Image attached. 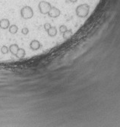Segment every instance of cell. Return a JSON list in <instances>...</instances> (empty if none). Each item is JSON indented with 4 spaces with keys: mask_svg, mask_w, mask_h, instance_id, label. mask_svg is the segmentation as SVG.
Returning a JSON list of instances; mask_svg holds the SVG:
<instances>
[{
    "mask_svg": "<svg viewBox=\"0 0 120 127\" xmlns=\"http://www.w3.org/2000/svg\"><path fill=\"white\" fill-rule=\"evenodd\" d=\"M89 12H90V5L87 3L79 5L78 6H77L75 9L76 15L81 18H87L89 14Z\"/></svg>",
    "mask_w": 120,
    "mask_h": 127,
    "instance_id": "cell-1",
    "label": "cell"
},
{
    "mask_svg": "<svg viewBox=\"0 0 120 127\" xmlns=\"http://www.w3.org/2000/svg\"><path fill=\"white\" fill-rule=\"evenodd\" d=\"M21 18L27 20L31 19L34 16V11L31 7L30 6H24L21 9Z\"/></svg>",
    "mask_w": 120,
    "mask_h": 127,
    "instance_id": "cell-2",
    "label": "cell"
},
{
    "mask_svg": "<svg viewBox=\"0 0 120 127\" xmlns=\"http://www.w3.org/2000/svg\"><path fill=\"white\" fill-rule=\"evenodd\" d=\"M38 8H39V11H40V12L41 14H47L48 12L50 11V10L52 8V5L48 2L41 1L38 4Z\"/></svg>",
    "mask_w": 120,
    "mask_h": 127,
    "instance_id": "cell-3",
    "label": "cell"
},
{
    "mask_svg": "<svg viewBox=\"0 0 120 127\" xmlns=\"http://www.w3.org/2000/svg\"><path fill=\"white\" fill-rule=\"evenodd\" d=\"M48 16L50 18H58L59 16L61 14V11H60L59 8H56V7H53L51 8V9L50 10V11L48 12Z\"/></svg>",
    "mask_w": 120,
    "mask_h": 127,
    "instance_id": "cell-4",
    "label": "cell"
},
{
    "mask_svg": "<svg viewBox=\"0 0 120 127\" xmlns=\"http://www.w3.org/2000/svg\"><path fill=\"white\" fill-rule=\"evenodd\" d=\"M41 47V44L39 41L34 39V40H32L31 42L30 43V48L34 50V51H36V50H38Z\"/></svg>",
    "mask_w": 120,
    "mask_h": 127,
    "instance_id": "cell-5",
    "label": "cell"
},
{
    "mask_svg": "<svg viewBox=\"0 0 120 127\" xmlns=\"http://www.w3.org/2000/svg\"><path fill=\"white\" fill-rule=\"evenodd\" d=\"M9 26H10V21L8 19L3 18L2 20H0V28L1 29L6 30L9 27Z\"/></svg>",
    "mask_w": 120,
    "mask_h": 127,
    "instance_id": "cell-6",
    "label": "cell"
},
{
    "mask_svg": "<svg viewBox=\"0 0 120 127\" xmlns=\"http://www.w3.org/2000/svg\"><path fill=\"white\" fill-rule=\"evenodd\" d=\"M8 49H9V52L12 55H14V56H15L17 52H18V50L19 49V47H18V45L17 44H12V45H10V47L8 48Z\"/></svg>",
    "mask_w": 120,
    "mask_h": 127,
    "instance_id": "cell-7",
    "label": "cell"
},
{
    "mask_svg": "<svg viewBox=\"0 0 120 127\" xmlns=\"http://www.w3.org/2000/svg\"><path fill=\"white\" fill-rule=\"evenodd\" d=\"M48 35L51 37H53L55 36H56L57 34V29L55 27H51L48 30H47Z\"/></svg>",
    "mask_w": 120,
    "mask_h": 127,
    "instance_id": "cell-8",
    "label": "cell"
},
{
    "mask_svg": "<svg viewBox=\"0 0 120 127\" xmlns=\"http://www.w3.org/2000/svg\"><path fill=\"white\" fill-rule=\"evenodd\" d=\"M8 30H9V33L11 34H15L18 30V27H17V25L15 24H13V25H10L8 27Z\"/></svg>",
    "mask_w": 120,
    "mask_h": 127,
    "instance_id": "cell-9",
    "label": "cell"
},
{
    "mask_svg": "<svg viewBox=\"0 0 120 127\" xmlns=\"http://www.w3.org/2000/svg\"><path fill=\"white\" fill-rule=\"evenodd\" d=\"M72 35H73L72 30H67L65 32L63 33V38H64V39H68L72 36Z\"/></svg>",
    "mask_w": 120,
    "mask_h": 127,
    "instance_id": "cell-10",
    "label": "cell"
},
{
    "mask_svg": "<svg viewBox=\"0 0 120 127\" xmlns=\"http://www.w3.org/2000/svg\"><path fill=\"white\" fill-rule=\"evenodd\" d=\"M25 54H26L25 50L24 49H20V48H19L15 56L17 58H24L25 56Z\"/></svg>",
    "mask_w": 120,
    "mask_h": 127,
    "instance_id": "cell-11",
    "label": "cell"
},
{
    "mask_svg": "<svg viewBox=\"0 0 120 127\" xmlns=\"http://www.w3.org/2000/svg\"><path fill=\"white\" fill-rule=\"evenodd\" d=\"M1 52H2V54H7V53L9 52V49H8V48L7 46L3 45V46L2 47V49H1Z\"/></svg>",
    "mask_w": 120,
    "mask_h": 127,
    "instance_id": "cell-12",
    "label": "cell"
},
{
    "mask_svg": "<svg viewBox=\"0 0 120 127\" xmlns=\"http://www.w3.org/2000/svg\"><path fill=\"white\" fill-rule=\"evenodd\" d=\"M67 30H68V28H67V27L65 25H61L59 27V30H60V32H61L62 33H63L64 32H65Z\"/></svg>",
    "mask_w": 120,
    "mask_h": 127,
    "instance_id": "cell-13",
    "label": "cell"
},
{
    "mask_svg": "<svg viewBox=\"0 0 120 127\" xmlns=\"http://www.w3.org/2000/svg\"><path fill=\"white\" fill-rule=\"evenodd\" d=\"M28 33H29V30L27 27H24L21 30V33H23L24 35H27V34H28Z\"/></svg>",
    "mask_w": 120,
    "mask_h": 127,
    "instance_id": "cell-14",
    "label": "cell"
},
{
    "mask_svg": "<svg viewBox=\"0 0 120 127\" xmlns=\"http://www.w3.org/2000/svg\"><path fill=\"white\" fill-rule=\"evenodd\" d=\"M51 27H52V26L50 25V24H49V23H46V24H44V30L47 31V30H48Z\"/></svg>",
    "mask_w": 120,
    "mask_h": 127,
    "instance_id": "cell-15",
    "label": "cell"
},
{
    "mask_svg": "<svg viewBox=\"0 0 120 127\" xmlns=\"http://www.w3.org/2000/svg\"><path fill=\"white\" fill-rule=\"evenodd\" d=\"M68 1H69L70 2H71V3H75V2H78V0H68Z\"/></svg>",
    "mask_w": 120,
    "mask_h": 127,
    "instance_id": "cell-16",
    "label": "cell"
}]
</instances>
